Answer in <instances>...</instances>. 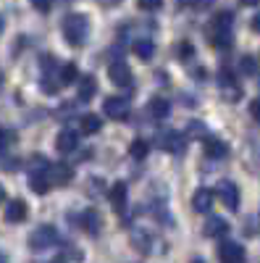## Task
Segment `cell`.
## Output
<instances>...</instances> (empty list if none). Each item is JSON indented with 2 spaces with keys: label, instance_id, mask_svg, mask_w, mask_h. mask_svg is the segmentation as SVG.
<instances>
[{
  "label": "cell",
  "instance_id": "obj_1",
  "mask_svg": "<svg viewBox=\"0 0 260 263\" xmlns=\"http://www.w3.org/2000/svg\"><path fill=\"white\" fill-rule=\"evenodd\" d=\"M231 27H234V16L231 13L213 16V21H210L208 29H205L210 45L213 48H229L231 45Z\"/></svg>",
  "mask_w": 260,
  "mask_h": 263
},
{
  "label": "cell",
  "instance_id": "obj_2",
  "mask_svg": "<svg viewBox=\"0 0 260 263\" xmlns=\"http://www.w3.org/2000/svg\"><path fill=\"white\" fill-rule=\"evenodd\" d=\"M87 34H90V18L84 13L66 16V21H63V40H66L71 48H82Z\"/></svg>",
  "mask_w": 260,
  "mask_h": 263
},
{
  "label": "cell",
  "instance_id": "obj_3",
  "mask_svg": "<svg viewBox=\"0 0 260 263\" xmlns=\"http://www.w3.org/2000/svg\"><path fill=\"white\" fill-rule=\"evenodd\" d=\"M58 242V232H55V227H48V224H42V227H37L32 234H29V248L32 250H50L53 245Z\"/></svg>",
  "mask_w": 260,
  "mask_h": 263
},
{
  "label": "cell",
  "instance_id": "obj_4",
  "mask_svg": "<svg viewBox=\"0 0 260 263\" xmlns=\"http://www.w3.org/2000/svg\"><path fill=\"white\" fill-rule=\"evenodd\" d=\"M103 111H105L108 119H113V121H126L129 114H132V105H129L126 98H105Z\"/></svg>",
  "mask_w": 260,
  "mask_h": 263
},
{
  "label": "cell",
  "instance_id": "obj_5",
  "mask_svg": "<svg viewBox=\"0 0 260 263\" xmlns=\"http://www.w3.org/2000/svg\"><path fill=\"white\" fill-rule=\"evenodd\" d=\"M108 77H111V82L118 84V87L132 84V69H129V63H124V61H113L108 66Z\"/></svg>",
  "mask_w": 260,
  "mask_h": 263
},
{
  "label": "cell",
  "instance_id": "obj_6",
  "mask_svg": "<svg viewBox=\"0 0 260 263\" xmlns=\"http://www.w3.org/2000/svg\"><path fill=\"white\" fill-rule=\"evenodd\" d=\"M218 197L229 211H239V187H236L234 182H221L218 184Z\"/></svg>",
  "mask_w": 260,
  "mask_h": 263
},
{
  "label": "cell",
  "instance_id": "obj_7",
  "mask_svg": "<svg viewBox=\"0 0 260 263\" xmlns=\"http://www.w3.org/2000/svg\"><path fill=\"white\" fill-rule=\"evenodd\" d=\"M108 197H111V205L116 213L126 211V200H129V187L124 182H113V187L108 190Z\"/></svg>",
  "mask_w": 260,
  "mask_h": 263
},
{
  "label": "cell",
  "instance_id": "obj_8",
  "mask_svg": "<svg viewBox=\"0 0 260 263\" xmlns=\"http://www.w3.org/2000/svg\"><path fill=\"white\" fill-rule=\"evenodd\" d=\"M48 177H50V184L63 187V184L71 182L74 171H71V166H66V163H50V166H48Z\"/></svg>",
  "mask_w": 260,
  "mask_h": 263
},
{
  "label": "cell",
  "instance_id": "obj_9",
  "mask_svg": "<svg viewBox=\"0 0 260 263\" xmlns=\"http://www.w3.org/2000/svg\"><path fill=\"white\" fill-rule=\"evenodd\" d=\"M221 263H245V248L239 242H224L218 250Z\"/></svg>",
  "mask_w": 260,
  "mask_h": 263
},
{
  "label": "cell",
  "instance_id": "obj_10",
  "mask_svg": "<svg viewBox=\"0 0 260 263\" xmlns=\"http://www.w3.org/2000/svg\"><path fill=\"white\" fill-rule=\"evenodd\" d=\"M55 147H58V153H74L79 147V135L74 129H61L55 137Z\"/></svg>",
  "mask_w": 260,
  "mask_h": 263
},
{
  "label": "cell",
  "instance_id": "obj_11",
  "mask_svg": "<svg viewBox=\"0 0 260 263\" xmlns=\"http://www.w3.org/2000/svg\"><path fill=\"white\" fill-rule=\"evenodd\" d=\"M29 187L37 195H45L50 190V177H48V168H32L29 171Z\"/></svg>",
  "mask_w": 260,
  "mask_h": 263
},
{
  "label": "cell",
  "instance_id": "obj_12",
  "mask_svg": "<svg viewBox=\"0 0 260 263\" xmlns=\"http://www.w3.org/2000/svg\"><path fill=\"white\" fill-rule=\"evenodd\" d=\"M3 216H6L8 224H21V221L27 218V203L16 197V200H11V203L6 205V213H3Z\"/></svg>",
  "mask_w": 260,
  "mask_h": 263
},
{
  "label": "cell",
  "instance_id": "obj_13",
  "mask_svg": "<svg viewBox=\"0 0 260 263\" xmlns=\"http://www.w3.org/2000/svg\"><path fill=\"white\" fill-rule=\"evenodd\" d=\"M192 208L197 211V213H208V211L213 208V192L205 190V187L197 190V192L192 195Z\"/></svg>",
  "mask_w": 260,
  "mask_h": 263
},
{
  "label": "cell",
  "instance_id": "obj_14",
  "mask_svg": "<svg viewBox=\"0 0 260 263\" xmlns=\"http://www.w3.org/2000/svg\"><path fill=\"white\" fill-rule=\"evenodd\" d=\"M203 229H205V237H224L229 232V221L221 216H210Z\"/></svg>",
  "mask_w": 260,
  "mask_h": 263
},
{
  "label": "cell",
  "instance_id": "obj_15",
  "mask_svg": "<svg viewBox=\"0 0 260 263\" xmlns=\"http://www.w3.org/2000/svg\"><path fill=\"white\" fill-rule=\"evenodd\" d=\"M205 156L208 158H226L229 156V145L224 142V140H215V137H208L205 140Z\"/></svg>",
  "mask_w": 260,
  "mask_h": 263
},
{
  "label": "cell",
  "instance_id": "obj_16",
  "mask_svg": "<svg viewBox=\"0 0 260 263\" xmlns=\"http://www.w3.org/2000/svg\"><path fill=\"white\" fill-rule=\"evenodd\" d=\"M163 147L168 150V153H182L187 150V140H184V135H179V132H168V135L163 137Z\"/></svg>",
  "mask_w": 260,
  "mask_h": 263
},
{
  "label": "cell",
  "instance_id": "obj_17",
  "mask_svg": "<svg viewBox=\"0 0 260 263\" xmlns=\"http://www.w3.org/2000/svg\"><path fill=\"white\" fill-rule=\"evenodd\" d=\"M76 84H79V100L87 103V100L95 98V92H97V79L95 77H82Z\"/></svg>",
  "mask_w": 260,
  "mask_h": 263
},
{
  "label": "cell",
  "instance_id": "obj_18",
  "mask_svg": "<svg viewBox=\"0 0 260 263\" xmlns=\"http://www.w3.org/2000/svg\"><path fill=\"white\" fill-rule=\"evenodd\" d=\"M134 55H139L142 61H150L155 55V42L153 40H147V37H142V40H134Z\"/></svg>",
  "mask_w": 260,
  "mask_h": 263
},
{
  "label": "cell",
  "instance_id": "obj_19",
  "mask_svg": "<svg viewBox=\"0 0 260 263\" xmlns=\"http://www.w3.org/2000/svg\"><path fill=\"white\" fill-rule=\"evenodd\" d=\"M82 227L90 232V234H100V227H103V221H100V213L97 211H87L84 216H82Z\"/></svg>",
  "mask_w": 260,
  "mask_h": 263
},
{
  "label": "cell",
  "instance_id": "obj_20",
  "mask_svg": "<svg viewBox=\"0 0 260 263\" xmlns=\"http://www.w3.org/2000/svg\"><path fill=\"white\" fill-rule=\"evenodd\" d=\"M168 111H171L168 100H163V98H153V100H150V114H153L155 119H166Z\"/></svg>",
  "mask_w": 260,
  "mask_h": 263
},
{
  "label": "cell",
  "instance_id": "obj_21",
  "mask_svg": "<svg viewBox=\"0 0 260 263\" xmlns=\"http://www.w3.org/2000/svg\"><path fill=\"white\" fill-rule=\"evenodd\" d=\"M100 116H95V114H87V116H82V132L84 135H95V132H100Z\"/></svg>",
  "mask_w": 260,
  "mask_h": 263
},
{
  "label": "cell",
  "instance_id": "obj_22",
  "mask_svg": "<svg viewBox=\"0 0 260 263\" xmlns=\"http://www.w3.org/2000/svg\"><path fill=\"white\" fill-rule=\"evenodd\" d=\"M147 153H150V145H147L145 140H134L132 145H129V156H132V158H137V161L147 158Z\"/></svg>",
  "mask_w": 260,
  "mask_h": 263
},
{
  "label": "cell",
  "instance_id": "obj_23",
  "mask_svg": "<svg viewBox=\"0 0 260 263\" xmlns=\"http://www.w3.org/2000/svg\"><path fill=\"white\" fill-rule=\"evenodd\" d=\"M79 79V69L74 63H63L61 66V84H71V82H76Z\"/></svg>",
  "mask_w": 260,
  "mask_h": 263
},
{
  "label": "cell",
  "instance_id": "obj_24",
  "mask_svg": "<svg viewBox=\"0 0 260 263\" xmlns=\"http://www.w3.org/2000/svg\"><path fill=\"white\" fill-rule=\"evenodd\" d=\"M132 242H137L142 253H147V250H150V237H147V234H145L142 229H137V232L132 234Z\"/></svg>",
  "mask_w": 260,
  "mask_h": 263
},
{
  "label": "cell",
  "instance_id": "obj_25",
  "mask_svg": "<svg viewBox=\"0 0 260 263\" xmlns=\"http://www.w3.org/2000/svg\"><path fill=\"white\" fill-rule=\"evenodd\" d=\"M255 69H257V66H255V58H252V55H245V58L239 61V71H242V74L252 77V74H255Z\"/></svg>",
  "mask_w": 260,
  "mask_h": 263
},
{
  "label": "cell",
  "instance_id": "obj_26",
  "mask_svg": "<svg viewBox=\"0 0 260 263\" xmlns=\"http://www.w3.org/2000/svg\"><path fill=\"white\" fill-rule=\"evenodd\" d=\"M189 135H192V137H205L203 121H189Z\"/></svg>",
  "mask_w": 260,
  "mask_h": 263
},
{
  "label": "cell",
  "instance_id": "obj_27",
  "mask_svg": "<svg viewBox=\"0 0 260 263\" xmlns=\"http://www.w3.org/2000/svg\"><path fill=\"white\" fill-rule=\"evenodd\" d=\"M250 116H252L255 121H260V98H255V100L250 103Z\"/></svg>",
  "mask_w": 260,
  "mask_h": 263
},
{
  "label": "cell",
  "instance_id": "obj_28",
  "mask_svg": "<svg viewBox=\"0 0 260 263\" xmlns=\"http://www.w3.org/2000/svg\"><path fill=\"white\" fill-rule=\"evenodd\" d=\"M192 53H194V50H192L189 42H182V45H179V55H182L184 61H189V58H192Z\"/></svg>",
  "mask_w": 260,
  "mask_h": 263
},
{
  "label": "cell",
  "instance_id": "obj_29",
  "mask_svg": "<svg viewBox=\"0 0 260 263\" xmlns=\"http://www.w3.org/2000/svg\"><path fill=\"white\" fill-rule=\"evenodd\" d=\"M13 140V135H11V132H6V129H0V150H3L8 142Z\"/></svg>",
  "mask_w": 260,
  "mask_h": 263
},
{
  "label": "cell",
  "instance_id": "obj_30",
  "mask_svg": "<svg viewBox=\"0 0 260 263\" xmlns=\"http://www.w3.org/2000/svg\"><path fill=\"white\" fill-rule=\"evenodd\" d=\"M139 8H142V11H158L161 3H139Z\"/></svg>",
  "mask_w": 260,
  "mask_h": 263
},
{
  "label": "cell",
  "instance_id": "obj_31",
  "mask_svg": "<svg viewBox=\"0 0 260 263\" xmlns=\"http://www.w3.org/2000/svg\"><path fill=\"white\" fill-rule=\"evenodd\" d=\"M34 8H37V11H42V13L50 11V6H48V3H34Z\"/></svg>",
  "mask_w": 260,
  "mask_h": 263
},
{
  "label": "cell",
  "instance_id": "obj_32",
  "mask_svg": "<svg viewBox=\"0 0 260 263\" xmlns=\"http://www.w3.org/2000/svg\"><path fill=\"white\" fill-rule=\"evenodd\" d=\"M252 29H255V32H260V13L252 18Z\"/></svg>",
  "mask_w": 260,
  "mask_h": 263
},
{
  "label": "cell",
  "instance_id": "obj_33",
  "mask_svg": "<svg viewBox=\"0 0 260 263\" xmlns=\"http://www.w3.org/2000/svg\"><path fill=\"white\" fill-rule=\"evenodd\" d=\"M3 27H6V21H3V16H0V34H3Z\"/></svg>",
  "mask_w": 260,
  "mask_h": 263
},
{
  "label": "cell",
  "instance_id": "obj_34",
  "mask_svg": "<svg viewBox=\"0 0 260 263\" xmlns=\"http://www.w3.org/2000/svg\"><path fill=\"white\" fill-rule=\"evenodd\" d=\"M6 200V192H3V187H0V203H3Z\"/></svg>",
  "mask_w": 260,
  "mask_h": 263
},
{
  "label": "cell",
  "instance_id": "obj_35",
  "mask_svg": "<svg viewBox=\"0 0 260 263\" xmlns=\"http://www.w3.org/2000/svg\"><path fill=\"white\" fill-rule=\"evenodd\" d=\"M0 263H8V260H6V255H3V253H0Z\"/></svg>",
  "mask_w": 260,
  "mask_h": 263
},
{
  "label": "cell",
  "instance_id": "obj_36",
  "mask_svg": "<svg viewBox=\"0 0 260 263\" xmlns=\"http://www.w3.org/2000/svg\"><path fill=\"white\" fill-rule=\"evenodd\" d=\"M0 87H3V74H0Z\"/></svg>",
  "mask_w": 260,
  "mask_h": 263
},
{
  "label": "cell",
  "instance_id": "obj_37",
  "mask_svg": "<svg viewBox=\"0 0 260 263\" xmlns=\"http://www.w3.org/2000/svg\"><path fill=\"white\" fill-rule=\"evenodd\" d=\"M192 263H203V260H192Z\"/></svg>",
  "mask_w": 260,
  "mask_h": 263
}]
</instances>
